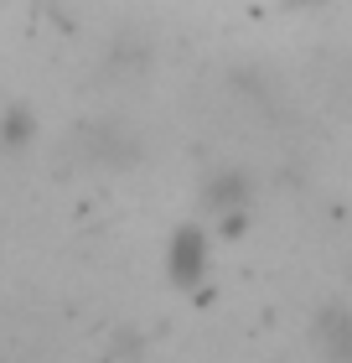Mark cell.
<instances>
[{"instance_id":"1","label":"cell","mask_w":352,"mask_h":363,"mask_svg":"<svg viewBox=\"0 0 352 363\" xmlns=\"http://www.w3.org/2000/svg\"><path fill=\"white\" fill-rule=\"evenodd\" d=\"M254 203H259V182L249 167H217L203 177V192H197V218H203L217 239H244L249 223H254Z\"/></svg>"},{"instance_id":"2","label":"cell","mask_w":352,"mask_h":363,"mask_svg":"<svg viewBox=\"0 0 352 363\" xmlns=\"http://www.w3.org/2000/svg\"><path fill=\"white\" fill-rule=\"evenodd\" d=\"M212 255H217V234L203 218H181L171 234H166V250H161L166 286L181 291V296H197L212 280Z\"/></svg>"},{"instance_id":"3","label":"cell","mask_w":352,"mask_h":363,"mask_svg":"<svg viewBox=\"0 0 352 363\" xmlns=\"http://www.w3.org/2000/svg\"><path fill=\"white\" fill-rule=\"evenodd\" d=\"M311 348L322 363H352V306H322L311 317Z\"/></svg>"},{"instance_id":"5","label":"cell","mask_w":352,"mask_h":363,"mask_svg":"<svg viewBox=\"0 0 352 363\" xmlns=\"http://www.w3.org/2000/svg\"><path fill=\"white\" fill-rule=\"evenodd\" d=\"M42 140V114L37 104H26V99H11L6 109H0V151L6 156H31Z\"/></svg>"},{"instance_id":"4","label":"cell","mask_w":352,"mask_h":363,"mask_svg":"<svg viewBox=\"0 0 352 363\" xmlns=\"http://www.w3.org/2000/svg\"><path fill=\"white\" fill-rule=\"evenodd\" d=\"M89 161H98V167H135L140 161V135L130 125H114V120H104V125H93L89 130Z\"/></svg>"}]
</instances>
